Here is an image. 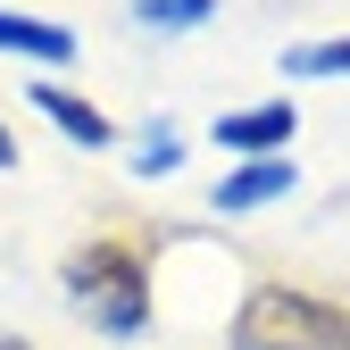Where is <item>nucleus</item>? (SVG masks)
Masks as SVG:
<instances>
[{"label": "nucleus", "instance_id": "obj_1", "mask_svg": "<svg viewBox=\"0 0 350 350\" xmlns=\"http://www.w3.org/2000/svg\"><path fill=\"white\" fill-rule=\"evenodd\" d=\"M234 350H350V317L317 292L258 284L234 309Z\"/></svg>", "mask_w": 350, "mask_h": 350}, {"label": "nucleus", "instance_id": "obj_2", "mask_svg": "<svg viewBox=\"0 0 350 350\" xmlns=\"http://www.w3.org/2000/svg\"><path fill=\"white\" fill-rule=\"evenodd\" d=\"M67 292L100 334H142L150 325V275L125 242H83L67 250Z\"/></svg>", "mask_w": 350, "mask_h": 350}, {"label": "nucleus", "instance_id": "obj_3", "mask_svg": "<svg viewBox=\"0 0 350 350\" xmlns=\"http://www.w3.org/2000/svg\"><path fill=\"white\" fill-rule=\"evenodd\" d=\"M292 134H300V109L292 100H258V109L217 117V142H226L234 159H275V150H292Z\"/></svg>", "mask_w": 350, "mask_h": 350}, {"label": "nucleus", "instance_id": "obj_4", "mask_svg": "<svg viewBox=\"0 0 350 350\" xmlns=\"http://www.w3.org/2000/svg\"><path fill=\"white\" fill-rule=\"evenodd\" d=\"M25 100H33L42 117H51V125H59L67 142H83V150H109V142H117V125H109V117H100L92 100H83V92H67L59 75H42V83H25Z\"/></svg>", "mask_w": 350, "mask_h": 350}, {"label": "nucleus", "instance_id": "obj_5", "mask_svg": "<svg viewBox=\"0 0 350 350\" xmlns=\"http://www.w3.org/2000/svg\"><path fill=\"white\" fill-rule=\"evenodd\" d=\"M0 51H9V59H33V67H67V59H75V33L51 25V17H17V9H0Z\"/></svg>", "mask_w": 350, "mask_h": 350}, {"label": "nucleus", "instance_id": "obj_6", "mask_svg": "<svg viewBox=\"0 0 350 350\" xmlns=\"http://www.w3.org/2000/svg\"><path fill=\"white\" fill-rule=\"evenodd\" d=\"M284 192H292V159H250V167H234L226 184H217V208H226V217H250V208H267Z\"/></svg>", "mask_w": 350, "mask_h": 350}, {"label": "nucleus", "instance_id": "obj_7", "mask_svg": "<svg viewBox=\"0 0 350 350\" xmlns=\"http://www.w3.org/2000/svg\"><path fill=\"white\" fill-rule=\"evenodd\" d=\"M284 75H350V33H334V42H292V51H284Z\"/></svg>", "mask_w": 350, "mask_h": 350}, {"label": "nucleus", "instance_id": "obj_8", "mask_svg": "<svg viewBox=\"0 0 350 350\" xmlns=\"http://www.w3.org/2000/svg\"><path fill=\"white\" fill-rule=\"evenodd\" d=\"M208 9H217V0H134V17H142V25H159V33L208 25Z\"/></svg>", "mask_w": 350, "mask_h": 350}, {"label": "nucleus", "instance_id": "obj_9", "mask_svg": "<svg viewBox=\"0 0 350 350\" xmlns=\"http://www.w3.org/2000/svg\"><path fill=\"white\" fill-rule=\"evenodd\" d=\"M175 159H184V142H175V134H167V125H159V134L142 142V159H134V175H167Z\"/></svg>", "mask_w": 350, "mask_h": 350}, {"label": "nucleus", "instance_id": "obj_10", "mask_svg": "<svg viewBox=\"0 0 350 350\" xmlns=\"http://www.w3.org/2000/svg\"><path fill=\"white\" fill-rule=\"evenodd\" d=\"M0 167H17V142H9V125H0Z\"/></svg>", "mask_w": 350, "mask_h": 350}, {"label": "nucleus", "instance_id": "obj_11", "mask_svg": "<svg viewBox=\"0 0 350 350\" xmlns=\"http://www.w3.org/2000/svg\"><path fill=\"white\" fill-rule=\"evenodd\" d=\"M0 350H17V342H0Z\"/></svg>", "mask_w": 350, "mask_h": 350}]
</instances>
